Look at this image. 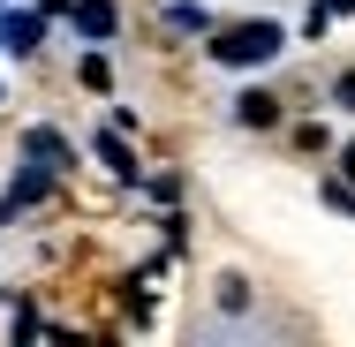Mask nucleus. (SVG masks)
<instances>
[{"mask_svg":"<svg viewBox=\"0 0 355 347\" xmlns=\"http://www.w3.org/2000/svg\"><path fill=\"white\" fill-rule=\"evenodd\" d=\"M76 23H83V38H114V23H121V15H114V0H83V8H76Z\"/></svg>","mask_w":355,"mask_h":347,"instance_id":"obj_3","label":"nucleus"},{"mask_svg":"<svg viewBox=\"0 0 355 347\" xmlns=\"http://www.w3.org/2000/svg\"><path fill=\"white\" fill-rule=\"evenodd\" d=\"M340 106H348V114H355V75H340Z\"/></svg>","mask_w":355,"mask_h":347,"instance_id":"obj_7","label":"nucleus"},{"mask_svg":"<svg viewBox=\"0 0 355 347\" xmlns=\"http://www.w3.org/2000/svg\"><path fill=\"white\" fill-rule=\"evenodd\" d=\"M219 310H250V287H242V279H234V272L219 279Z\"/></svg>","mask_w":355,"mask_h":347,"instance_id":"obj_5","label":"nucleus"},{"mask_svg":"<svg viewBox=\"0 0 355 347\" xmlns=\"http://www.w3.org/2000/svg\"><path fill=\"white\" fill-rule=\"evenodd\" d=\"M272 53H280V23H242V30H219L212 38V61H227V69H257Z\"/></svg>","mask_w":355,"mask_h":347,"instance_id":"obj_1","label":"nucleus"},{"mask_svg":"<svg viewBox=\"0 0 355 347\" xmlns=\"http://www.w3.org/2000/svg\"><path fill=\"white\" fill-rule=\"evenodd\" d=\"M234 114H242V129H272V121H280V98H272V91H242Z\"/></svg>","mask_w":355,"mask_h":347,"instance_id":"obj_2","label":"nucleus"},{"mask_svg":"<svg viewBox=\"0 0 355 347\" xmlns=\"http://www.w3.org/2000/svg\"><path fill=\"white\" fill-rule=\"evenodd\" d=\"M98 159H106V166H114V174H121V181H129V174H137V159H129V151H121V143H114V136L98 143Z\"/></svg>","mask_w":355,"mask_h":347,"instance_id":"obj_4","label":"nucleus"},{"mask_svg":"<svg viewBox=\"0 0 355 347\" xmlns=\"http://www.w3.org/2000/svg\"><path fill=\"white\" fill-rule=\"evenodd\" d=\"M340 166H348V174H355V143H348V159H340Z\"/></svg>","mask_w":355,"mask_h":347,"instance_id":"obj_8","label":"nucleus"},{"mask_svg":"<svg viewBox=\"0 0 355 347\" xmlns=\"http://www.w3.org/2000/svg\"><path fill=\"white\" fill-rule=\"evenodd\" d=\"M83 83H91V91H106V83H114V69H106V53H91V61H83Z\"/></svg>","mask_w":355,"mask_h":347,"instance_id":"obj_6","label":"nucleus"}]
</instances>
